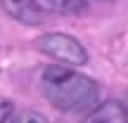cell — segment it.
<instances>
[{
  "label": "cell",
  "instance_id": "6da1fadb",
  "mask_svg": "<svg viewBox=\"0 0 128 123\" xmlns=\"http://www.w3.org/2000/svg\"><path fill=\"white\" fill-rule=\"evenodd\" d=\"M38 85L43 97L64 114H88L100 100V85L95 78L64 66H45Z\"/></svg>",
  "mask_w": 128,
  "mask_h": 123
},
{
  "label": "cell",
  "instance_id": "7a4b0ae2",
  "mask_svg": "<svg viewBox=\"0 0 128 123\" xmlns=\"http://www.w3.org/2000/svg\"><path fill=\"white\" fill-rule=\"evenodd\" d=\"M36 47L60 64H69V66H86L88 64L86 47L74 36H66V33H45V36L36 38Z\"/></svg>",
  "mask_w": 128,
  "mask_h": 123
},
{
  "label": "cell",
  "instance_id": "3957f363",
  "mask_svg": "<svg viewBox=\"0 0 128 123\" xmlns=\"http://www.w3.org/2000/svg\"><path fill=\"white\" fill-rule=\"evenodd\" d=\"M0 5L5 7V12L19 24L26 26H38L45 21V14L33 0H0Z\"/></svg>",
  "mask_w": 128,
  "mask_h": 123
},
{
  "label": "cell",
  "instance_id": "277c9868",
  "mask_svg": "<svg viewBox=\"0 0 128 123\" xmlns=\"http://www.w3.org/2000/svg\"><path fill=\"white\" fill-rule=\"evenodd\" d=\"M81 123H128L126 104L114 102V100L102 102V104H97L92 111H88Z\"/></svg>",
  "mask_w": 128,
  "mask_h": 123
},
{
  "label": "cell",
  "instance_id": "5b68a950",
  "mask_svg": "<svg viewBox=\"0 0 128 123\" xmlns=\"http://www.w3.org/2000/svg\"><path fill=\"white\" fill-rule=\"evenodd\" d=\"M43 12L52 14H81L86 12V2L83 0H33Z\"/></svg>",
  "mask_w": 128,
  "mask_h": 123
},
{
  "label": "cell",
  "instance_id": "8992f818",
  "mask_svg": "<svg viewBox=\"0 0 128 123\" xmlns=\"http://www.w3.org/2000/svg\"><path fill=\"white\" fill-rule=\"evenodd\" d=\"M12 123H50L45 119V116L40 114V111H33V109H24L22 114L17 116Z\"/></svg>",
  "mask_w": 128,
  "mask_h": 123
},
{
  "label": "cell",
  "instance_id": "52a82bcc",
  "mask_svg": "<svg viewBox=\"0 0 128 123\" xmlns=\"http://www.w3.org/2000/svg\"><path fill=\"white\" fill-rule=\"evenodd\" d=\"M12 111H14V107H12V102L10 100H0V123H5L12 116Z\"/></svg>",
  "mask_w": 128,
  "mask_h": 123
},
{
  "label": "cell",
  "instance_id": "ba28073f",
  "mask_svg": "<svg viewBox=\"0 0 128 123\" xmlns=\"http://www.w3.org/2000/svg\"><path fill=\"white\" fill-rule=\"evenodd\" d=\"M126 111H128V100H126Z\"/></svg>",
  "mask_w": 128,
  "mask_h": 123
}]
</instances>
